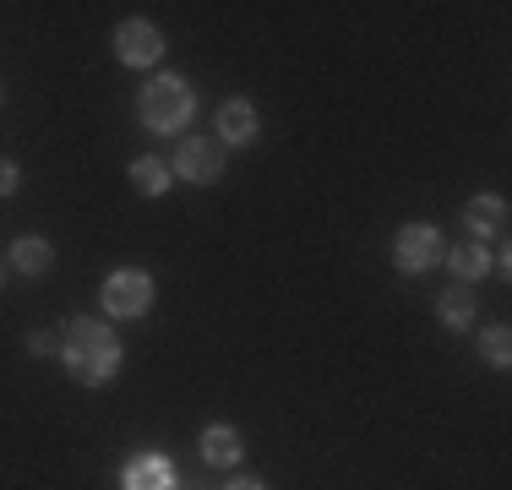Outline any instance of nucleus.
<instances>
[{
    "label": "nucleus",
    "mask_w": 512,
    "mask_h": 490,
    "mask_svg": "<svg viewBox=\"0 0 512 490\" xmlns=\"http://www.w3.org/2000/svg\"><path fill=\"white\" fill-rule=\"evenodd\" d=\"M240 431L235 425H207L202 431V458L207 463H218V469H229V463H240Z\"/></svg>",
    "instance_id": "9d476101"
},
{
    "label": "nucleus",
    "mask_w": 512,
    "mask_h": 490,
    "mask_svg": "<svg viewBox=\"0 0 512 490\" xmlns=\"http://www.w3.org/2000/svg\"><path fill=\"white\" fill-rule=\"evenodd\" d=\"M11 191H17V164L0 158V196H11Z\"/></svg>",
    "instance_id": "dca6fc26"
},
{
    "label": "nucleus",
    "mask_w": 512,
    "mask_h": 490,
    "mask_svg": "<svg viewBox=\"0 0 512 490\" xmlns=\"http://www.w3.org/2000/svg\"><path fill=\"white\" fill-rule=\"evenodd\" d=\"M224 490H267V485H256V480H235V485H224Z\"/></svg>",
    "instance_id": "a211bd4d"
},
{
    "label": "nucleus",
    "mask_w": 512,
    "mask_h": 490,
    "mask_svg": "<svg viewBox=\"0 0 512 490\" xmlns=\"http://www.w3.org/2000/svg\"><path fill=\"white\" fill-rule=\"evenodd\" d=\"M436 311H442V322L453 327V333H469V327H474V294H469V284H453V289H442V300H436Z\"/></svg>",
    "instance_id": "f8f14e48"
},
{
    "label": "nucleus",
    "mask_w": 512,
    "mask_h": 490,
    "mask_svg": "<svg viewBox=\"0 0 512 490\" xmlns=\"http://www.w3.org/2000/svg\"><path fill=\"white\" fill-rule=\"evenodd\" d=\"M256 131H262V120H256V109L246 98H229L224 109H218V142H256Z\"/></svg>",
    "instance_id": "6e6552de"
},
{
    "label": "nucleus",
    "mask_w": 512,
    "mask_h": 490,
    "mask_svg": "<svg viewBox=\"0 0 512 490\" xmlns=\"http://www.w3.org/2000/svg\"><path fill=\"white\" fill-rule=\"evenodd\" d=\"M480 349H485V360H491L496 371H507V365H512V333H507V327H491V333L480 338Z\"/></svg>",
    "instance_id": "2eb2a0df"
},
{
    "label": "nucleus",
    "mask_w": 512,
    "mask_h": 490,
    "mask_svg": "<svg viewBox=\"0 0 512 490\" xmlns=\"http://www.w3.org/2000/svg\"><path fill=\"white\" fill-rule=\"evenodd\" d=\"M148 305H153V278L142 273V267H120V273H109V284H104V311L109 316H148Z\"/></svg>",
    "instance_id": "7ed1b4c3"
},
{
    "label": "nucleus",
    "mask_w": 512,
    "mask_h": 490,
    "mask_svg": "<svg viewBox=\"0 0 512 490\" xmlns=\"http://www.w3.org/2000/svg\"><path fill=\"white\" fill-rule=\"evenodd\" d=\"M28 349H33V354H50V349H55V338H50V333H33V338H28Z\"/></svg>",
    "instance_id": "f3484780"
},
{
    "label": "nucleus",
    "mask_w": 512,
    "mask_h": 490,
    "mask_svg": "<svg viewBox=\"0 0 512 490\" xmlns=\"http://www.w3.org/2000/svg\"><path fill=\"white\" fill-rule=\"evenodd\" d=\"M442 256V235H436L431 224H404L393 240V262L404 267V273H425V267Z\"/></svg>",
    "instance_id": "39448f33"
},
{
    "label": "nucleus",
    "mask_w": 512,
    "mask_h": 490,
    "mask_svg": "<svg viewBox=\"0 0 512 490\" xmlns=\"http://www.w3.org/2000/svg\"><path fill=\"white\" fill-rule=\"evenodd\" d=\"M115 55L126 60V66H153V60L164 55V39H158L153 22H120V33H115Z\"/></svg>",
    "instance_id": "423d86ee"
},
{
    "label": "nucleus",
    "mask_w": 512,
    "mask_h": 490,
    "mask_svg": "<svg viewBox=\"0 0 512 490\" xmlns=\"http://www.w3.org/2000/svg\"><path fill=\"white\" fill-rule=\"evenodd\" d=\"M164 186H169L164 158H137V164H131V191L137 196H164Z\"/></svg>",
    "instance_id": "4468645a"
},
{
    "label": "nucleus",
    "mask_w": 512,
    "mask_h": 490,
    "mask_svg": "<svg viewBox=\"0 0 512 490\" xmlns=\"http://www.w3.org/2000/svg\"><path fill=\"white\" fill-rule=\"evenodd\" d=\"M463 224L474 229V240L502 235V229H507V202H502V196H474V202L463 207Z\"/></svg>",
    "instance_id": "1a4fd4ad"
},
{
    "label": "nucleus",
    "mask_w": 512,
    "mask_h": 490,
    "mask_svg": "<svg viewBox=\"0 0 512 490\" xmlns=\"http://www.w3.org/2000/svg\"><path fill=\"white\" fill-rule=\"evenodd\" d=\"M120 485L126 490H175V463L158 458V452H142L120 469Z\"/></svg>",
    "instance_id": "0eeeda50"
},
{
    "label": "nucleus",
    "mask_w": 512,
    "mask_h": 490,
    "mask_svg": "<svg viewBox=\"0 0 512 490\" xmlns=\"http://www.w3.org/2000/svg\"><path fill=\"white\" fill-rule=\"evenodd\" d=\"M191 115H197V98H191L186 77L169 71V77H153L148 88H142V126L148 131H164L169 137V131H180Z\"/></svg>",
    "instance_id": "f03ea898"
},
{
    "label": "nucleus",
    "mask_w": 512,
    "mask_h": 490,
    "mask_svg": "<svg viewBox=\"0 0 512 490\" xmlns=\"http://www.w3.org/2000/svg\"><path fill=\"white\" fill-rule=\"evenodd\" d=\"M447 267L458 273V284H474V278L491 273V251H485L480 240H463L458 251H447Z\"/></svg>",
    "instance_id": "9b49d317"
},
{
    "label": "nucleus",
    "mask_w": 512,
    "mask_h": 490,
    "mask_svg": "<svg viewBox=\"0 0 512 490\" xmlns=\"http://www.w3.org/2000/svg\"><path fill=\"white\" fill-rule=\"evenodd\" d=\"M175 175L191 180V186H213L224 175V142L218 137H191L175 147Z\"/></svg>",
    "instance_id": "20e7f679"
},
{
    "label": "nucleus",
    "mask_w": 512,
    "mask_h": 490,
    "mask_svg": "<svg viewBox=\"0 0 512 490\" xmlns=\"http://www.w3.org/2000/svg\"><path fill=\"white\" fill-rule=\"evenodd\" d=\"M11 267H17V273H28V278H44V273L55 267V251H50L39 235H28V240L11 245Z\"/></svg>",
    "instance_id": "ddd939ff"
},
{
    "label": "nucleus",
    "mask_w": 512,
    "mask_h": 490,
    "mask_svg": "<svg viewBox=\"0 0 512 490\" xmlns=\"http://www.w3.org/2000/svg\"><path fill=\"white\" fill-rule=\"evenodd\" d=\"M60 360H66V376H71V382L104 387L109 376L120 371V343H115V333H109L104 322H88V316H77V322L66 327Z\"/></svg>",
    "instance_id": "f257e3e1"
}]
</instances>
